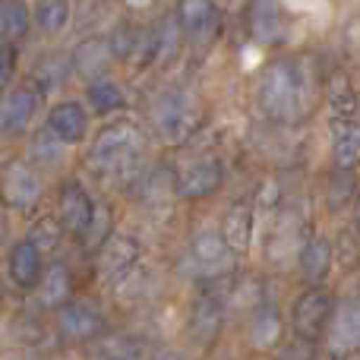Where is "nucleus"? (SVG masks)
I'll use <instances>...</instances> for the list:
<instances>
[{
	"label": "nucleus",
	"instance_id": "1",
	"mask_svg": "<svg viewBox=\"0 0 360 360\" xmlns=\"http://www.w3.org/2000/svg\"><path fill=\"white\" fill-rule=\"evenodd\" d=\"M313 70L307 60H275L259 82V105L275 124H300L313 108Z\"/></svg>",
	"mask_w": 360,
	"mask_h": 360
},
{
	"label": "nucleus",
	"instance_id": "2",
	"mask_svg": "<svg viewBox=\"0 0 360 360\" xmlns=\"http://www.w3.org/2000/svg\"><path fill=\"white\" fill-rule=\"evenodd\" d=\"M139 152H143L139 127L130 120H117L95 136L92 149H89V168L101 177H124L136 168Z\"/></svg>",
	"mask_w": 360,
	"mask_h": 360
},
{
	"label": "nucleus",
	"instance_id": "3",
	"mask_svg": "<svg viewBox=\"0 0 360 360\" xmlns=\"http://www.w3.org/2000/svg\"><path fill=\"white\" fill-rule=\"evenodd\" d=\"M202 124V111H199L196 98L184 89H171L162 92L152 105V127L165 143H186Z\"/></svg>",
	"mask_w": 360,
	"mask_h": 360
},
{
	"label": "nucleus",
	"instance_id": "4",
	"mask_svg": "<svg viewBox=\"0 0 360 360\" xmlns=\"http://www.w3.org/2000/svg\"><path fill=\"white\" fill-rule=\"evenodd\" d=\"M332 313H335V300H332L329 288H323V285L307 288V291L297 297L294 313H291V323H294L297 338H304V342L323 338L326 329H329V323H332Z\"/></svg>",
	"mask_w": 360,
	"mask_h": 360
},
{
	"label": "nucleus",
	"instance_id": "5",
	"mask_svg": "<svg viewBox=\"0 0 360 360\" xmlns=\"http://www.w3.org/2000/svg\"><path fill=\"white\" fill-rule=\"evenodd\" d=\"M234 256L237 253L228 247L224 234H218V231H202L190 243V262L199 278H221V275H228L234 269Z\"/></svg>",
	"mask_w": 360,
	"mask_h": 360
},
{
	"label": "nucleus",
	"instance_id": "6",
	"mask_svg": "<svg viewBox=\"0 0 360 360\" xmlns=\"http://www.w3.org/2000/svg\"><path fill=\"white\" fill-rule=\"evenodd\" d=\"M326 348L332 360H345L360 354V297H351L332 313L326 329Z\"/></svg>",
	"mask_w": 360,
	"mask_h": 360
},
{
	"label": "nucleus",
	"instance_id": "7",
	"mask_svg": "<svg viewBox=\"0 0 360 360\" xmlns=\"http://www.w3.org/2000/svg\"><path fill=\"white\" fill-rule=\"evenodd\" d=\"M247 29L253 41L259 44H281L288 35V16L278 0H253L247 10Z\"/></svg>",
	"mask_w": 360,
	"mask_h": 360
},
{
	"label": "nucleus",
	"instance_id": "8",
	"mask_svg": "<svg viewBox=\"0 0 360 360\" xmlns=\"http://www.w3.org/2000/svg\"><path fill=\"white\" fill-rule=\"evenodd\" d=\"M139 259V247L133 237L127 234H111L98 250V275L108 285H117Z\"/></svg>",
	"mask_w": 360,
	"mask_h": 360
},
{
	"label": "nucleus",
	"instance_id": "9",
	"mask_svg": "<svg viewBox=\"0 0 360 360\" xmlns=\"http://www.w3.org/2000/svg\"><path fill=\"white\" fill-rule=\"evenodd\" d=\"M57 215H60V228L67 231V234L86 237V231L92 228V221H95V205H92V199H89V193L82 190L79 184L70 180V184L60 190Z\"/></svg>",
	"mask_w": 360,
	"mask_h": 360
},
{
	"label": "nucleus",
	"instance_id": "10",
	"mask_svg": "<svg viewBox=\"0 0 360 360\" xmlns=\"http://www.w3.org/2000/svg\"><path fill=\"white\" fill-rule=\"evenodd\" d=\"M221 162L218 158H196L177 174V193L186 199H205L221 186Z\"/></svg>",
	"mask_w": 360,
	"mask_h": 360
},
{
	"label": "nucleus",
	"instance_id": "11",
	"mask_svg": "<svg viewBox=\"0 0 360 360\" xmlns=\"http://www.w3.org/2000/svg\"><path fill=\"white\" fill-rule=\"evenodd\" d=\"M57 329L67 342H92L105 332V319L98 310L86 304H67L57 313Z\"/></svg>",
	"mask_w": 360,
	"mask_h": 360
},
{
	"label": "nucleus",
	"instance_id": "12",
	"mask_svg": "<svg viewBox=\"0 0 360 360\" xmlns=\"http://www.w3.org/2000/svg\"><path fill=\"white\" fill-rule=\"evenodd\" d=\"M4 196L16 209H32L41 196V180L25 162H13L4 174Z\"/></svg>",
	"mask_w": 360,
	"mask_h": 360
},
{
	"label": "nucleus",
	"instance_id": "13",
	"mask_svg": "<svg viewBox=\"0 0 360 360\" xmlns=\"http://www.w3.org/2000/svg\"><path fill=\"white\" fill-rule=\"evenodd\" d=\"M332 155L342 171H354L360 165V120L332 117Z\"/></svg>",
	"mask_w": 360,
	"mask_h": 360
},
{
	"label": "nucleus",
	"instance_id": "14",
	"mask_svg": "<svg viewBox=\"0 0 360 360\" xmlns=\"http://www.w3.org/2000/svg\"><path fill=\"white\" fill-rule=\"evenodd\" d=\"M221 319H224L221 300L212 297V294H202V297L193 304V313H190L193 342H199L202 348H212V342H215L218 332H221Z\"/></svg>",
	"mask_w": 360,
	"mask_h": 360
},
{
	"label": "nucleus",
	"instance_id": "15",
	"mask_svg": "<svg viewBox=\"0 0 360 360\" xmlns=\"http://www.w3.org/2000/svg\"><path fill=\"white\" fill-rule=\"evenodd\" d=\"M177 22L190 38H212L218 29V10L212 0H180Z\"/></svg>",
	"mask_w": 360,
	"mask_h": 360
},
{
	"label": "nucleus",
	"instance_id": "16",
	"mask_svg": "<svg viewBox=\"0 0 360 360\" xmlns=\"http://www.w3.org/2000/svg\"><path fill=\"white\" fill-rule=\"evenodd\" d=\"M32 114H35V92L25 86L13 89L4 98V105H0V133H6V136L22 133L29 127Z\"/></svg>",
	"mask_w": 360,
	"mask_h": 360
},
{
	"label": "nucleus",
	"instance_id": "17",
	"mask_svg": "<svg viewBox=\"0 0 360 360\" xmlns=\"http://www.w3.org/2000/svg\"><path fill=\"white\" fill-rule=\"evenodd\" d=\"M332 272V243L326 237H310L300 250V275L310 288L323 285Z\"/></svg>",
	"mask_w": 360,
	"mask_h": 360
},
{
	"label": "nucleus",
	"instance_id": "18",
	"mask_svg": "<svg viewBox=\"0 0 360 360\" xmlns=\"http://www.w3.org/2000/svg\"><path fill=\"white\" fill-rule=\"evenodd\" d=\"M10 278L19 288H35L41 281V250L32 240H22L10 250Z\"/></svg>",
	"mask_w": 360,
	"mask_h": 360
},
{
	"label": "nucleus",
	"instance_id": "19",
	"mask_svg": "<svg viewBox=\"0 0 360 360\" xmlns=\"http://www.w3.org/2000/svg\"><path fill=\"white\" fill-rule=\"evenodd\" d=\"M48 127L60 143H79L86 136V111L76 101H63L48 114Z\"/></svg>",
	"mask_w": 360,
	"mask_h": 360
},
{
	"label": "nucleus",
	"instance_id": "20",
	"mask_svg": "<svg viewBox=\"0 0 360 360\" xmlns=\"http://www.w3.org/2000/svg\"><path fill=\"white\" fill-rule=\"evenodd\" d=\"M281 338V313L275 304H259L250 319V342L256 351H269L275 348Z\"/></svg>",
	"mask_w": 360,
	"mask_h": 360
},
{
	"label": "nucleus",
	"instance_id": "21",
	"mask_svg": "<svg viewBox=\"0 0 360 360\" xmlns=\"http://www.w3.org/2000/svg\"><path fill=\"white\" fill-rule=\"evenodd\" d=\"M114 54L108 48V38H89L73 51V67L79 70L86 79H98L108 67H111Z\"/></svg>",
	"mask_w": 360,
	"mask_h": 360
},
{
	"label": "nucleus",
	"instance_id": "22",
	"mask_svg": "<svg viewBox=\"0 0 360 360\" xmlns=\"http://www.w3.org/2000/svg\"><path fill=\"white\" fill-rule=\"evenodd\" d=\"M221 234L234 253H247L250 237H253V209L247 202H234L228 209V215H224Z\"/></svg>",
	"mask_w": 360,
	"mask_h": 360
},
{
	"label": "nucleus",
	"instance_id": "23",
	"mask_svg": "<svg viewBox=\"0 0 360 360\" xmlns=\"http://www.w3.org/2000/svg\"><path fill=\"white\" fill-rule=\"evenodd\" d=\"M70 294H73L70 269L63 266V262H54L41 278V294H38V300H41L44 307H51V310H60V307L70 304Z\"/></svg>",
	"mask_w": 360,
	"mask_h": 360
},
{
	"label": "nucleus",
	"instance_id": "24",
	"mask_svg": "<svg viewBox=\"0 0 360 360\" xmlns=\"http://www.w3.org/2000/svg\"><path fill=\"white\" fill-rule=\"evenodd\" d=\"M329 108L335 117H357V92L354 86H351V79L345 73H335L329 82Z\"/></svg>",
	"mask_w": 360,
	"mask_h": 360
},
{
	"label": "nucleus",
	"instance_id": "25",
	"mask_svg": "<svg viewBox=\"0 0 360 360\" xmlns=\"http://www.w3.org/2000/svg\"><path fill=\"white\" fill-rule=\"evenodd\" d=\"M35 22L41 32L57 35L70 22V0H38L35 4Z\"/></svg>",
	"mask_w": 360,
	"mask_h": 360
},
{
	"label": "nucleus",
	"instance_id": "26",
	"mask_svg": "<svg viewBox=\"0 0 360 360\" xmlns=\"http://www.w3.org/2000/svg\"><path fill=\"white\" fill-rule=\"evenodd\" d=\"M89 101H92V108L98 114H111V111H117V108L127 105V95H124V89H120L117 82L95 79L92 86H89Z\"/></svg>",
	"mask_w": 360,
	"mask_h": 360
},
{
	"label": "nucleus",
	"instance_id": "27",
	"mask_svg": "<svg viewBox=\"0 0 360 360\" xmlns=\"http://www.w3.org/2000/svg\"><path fill=\"white\" fill-rule=\"evenodd\" d=\"M0 32L6 38H22L29 32V6L22 0H0Z\"/></svg>",
	"mask_w": 360,
	"mask_h": 360
},
{
	"label": "nucleus",
	"instance_id": "28",
	"mask_svg": "<svg viewBox=\"0 0 360 360\" xmlns=\"http://www.w3.org/2000/svg\"><path fill=\"white\" fill-rule=\"evenodd\" d=\"M136 38L139 35H133L130 25L120 22L117 29L111 32V38H108V48H111V54L117 57V60H124V57H130L133 51H136Z\"/></svg>",
	"mask_w": 360,
	"mask_h": 360
},
{
	"label": "nucleus",
	"instance_id": "29",
	"mask_svg": "<svg viewBox=\"0 0 360 360\" xmlns=\"http://www.w3.org/2000/svg\"><path fill=\"white\" fill-rule=\"evenodd\" d=\"M60 221H48V218H44L41 224H38L35 231H32V243H35L38 250H54L57 247V240H60Z\"/></svg>",
	"mask_w": 360,
	"mask_h": 360
},
{
	"label": "nucleus",
	"instance_id": "30",
	"mask_svg": "<svg viewBox=\"0 0 360 360\" xmlns=\"http://www.w3.org/2000/svg\"><path fill=\"white\" fill-rule=\"evenodd\" d=\"M278 360H316V351H313V342H304V338H297L294 345H288V348L281 351Z\"/></svg>",
	"mask_w": 360,
	"mask_h": 360
},
{
	"label": "nucleus",
	"instance_id": "31",
	"mask_svg": "<svg viewBox=\"0 0 360 360\" xmlns=\"http://www.w3.org/2000/svg\"><path fill=\"white\" fill-rule=\"evenodd\" d=\"M155 360H180V357L174 354V351H162V354H158Z\"/></svg>",
	"mask_w": 360,
	"mask_h": 360
},
{
	"label": "nucleus",
	"instance_id": "32",
	"mask_svg": "<svg viewBox=\"0 0 360 360\" xmlns=\"http://www.w3.org/2000/svg\"><path fill=\"white\" fill-rule=\"evenodd\" d=\"M357 224H360V199H357Z\"/></svg>",
	"mask_w": 360,
	"mask_h": 360
},
{
	"label": "nucleus",
	"instance_id": "33",
	"mask_svg": "<svg viewBox=\"0 0 360 360\" xmlns=\"http://www.w3.org/2000/svg\"><path fill=\"white\" fill-rule=\"evenodd\" d=\"M105 360H124V357H105Z\"/></svg>",
	"mask_w": 360,
	"mask_h": 360
},
{
	"label": "nucleus",
	"instance_id": "34",
	"mask_svg": "<svg viewBox=\"0 0 360 360\" xmlns=\"http://www.w3.org/2000/svg\"><path fill=\"white\" fill-rule=\"evenodd\" d=\"M0 51H4V48H0Z\"/></svg>",
	"mask_w": 360,
	"mask_h": 360
}]
</instances>
